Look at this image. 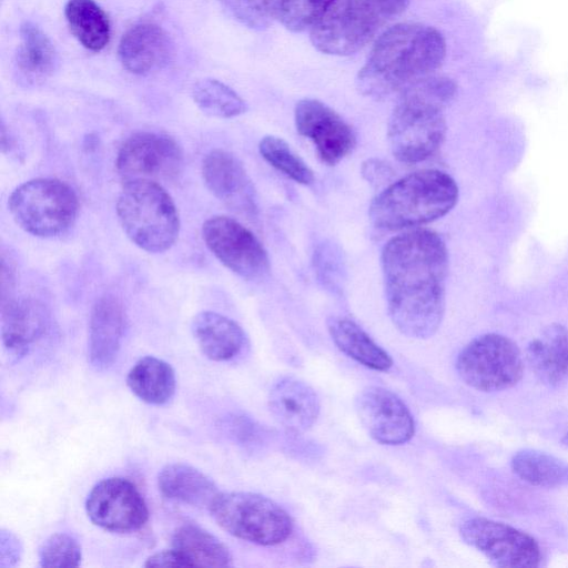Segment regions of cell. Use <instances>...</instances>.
Listing matches in <instances>:
<instances>
[{
	"label": "cell",
	"mask_w": 568,
	"mask_h": 568,
	"mask_svg": "<svg viewBox=\"0 0 568 568\" xmlns=\"http://www.w3.org/2000/svg\"><path fill=\"white\" fill-rule=\"evenodd\" d=\"M81 559L80 544L73 536L65 532L51 535L39 550L41 567H78Z\"/></svg>",
	"instance_id": "d6a6232c"
},
{
	"label": "cell",
	"mask_w": 568,
	"mask_h": 568,
	"mask_svg": "<svg viewBox=\"0 0 568 568\" xmlns=\"http://www.w3.org/2000/svg\"><path fill=\"white\" fill-rule=\"evenodd\" d=\"M409 0H336L310 30L313 45L332 55H348L365 47Z\"/></svg>",
	"instance_id": "8992f818"
},
{
	"label": "cell",
	"mask_w": 568,
	"mask_h": 568,
	"mask_svg": "<svg viewBox=\"0 0 568 568\" xmlns=\"http://www.w3.org/2000/svg\"><path fill=\"white\" fill-rule=\"evenodd\" d=\"M327 329L336 346L359 364L382 372L392 367L393 359L388 353L352 320L331 317Z\"/></svg>",
	"instance_id": "4316f807"
},
{
	"label": "cell",
	"mask_w": 568,
	"mask_h": 568,
	"mask_svg": "<svg viewBox=\"0 0 568 568\" xmlns=\"http://www.w3.org/2000/svg\"><path fill=\"white\" fill-rule=\"evenodd\" d=\"M445 54L446 42L437 29L412 22L393 26L376 40L357 74V89L374 99L400 93L434 74Z\"/></svg>",
	"instance_id": "7a4b0ae2"
},
{
	"label": "cell",
	"mask_w": 568,
	"mask_h": 568,
	"mask_svg": "<svg viewBox=\"0 0 568 568\" xmlns=\"http://www.w3.org/2000/svg\"><path fill=\"white\" fill-rule=\"evenodd\" d=\"M126 385L142 402L163 405L175 393V372L168 362L154 356H144L129 371Z\"/></svg>",
	"instance_id": "484cf974"
},
{
	"label": "cell",
	"mask_w": 568,
	"mask_h": 568,
	"mask_svg": "<svg viewBox=\"0 0 568 568\" xmlns=\"http://www.w3.org/2000/svg\"><path fill=\"white\" fill-rule=\"evenodd\" d=\"M456 369L468 386L498 392L521 379L524 363L518 346L510 338L488 333L474 338L460 351Z\"/></svg>",
	"instance_id": "9c48e42d"
},
{
	"label": "cell",
	"mask_w": 568,
	"mask_h": 568,
	"mask_svg": "<svg viewBox=\"0 0 568 568\" xmlns=\"http://www.w3.org/2000/svg\"><path fill=\"white\" fill-rule=\"evenodd\" d=\"M381 265L388 315L396 328L412 338H428L445 312L448 252L430 230L407 231L383 247Z\"/></svg>",
	"instance_id": "6da1fadb"
},
{
	"label": "cell",
	"mask_w": 568,
	"mask_h": 568,
	"mask_svg": "<svg viewBox=\"0 0 568 568\" xmlns=\"http://www.w3.org/2000/svg\"><path fill=\"white\" fill-rule=\"evenodd\" d=\"M89 519L98 527L118 534L136 531L149 519L145 500L133 483L109 477L93 486L85 500Z\"/></svg>",
	"instance_id": "4fadbf2b"
},
{
	"label": "cell",
	"mask_w": 568,
	"mask_h": 568,
	"mask_svg": "<svg viewBox=\"0 0 568 568\" xmlns=\"http://www.w3.org/2000/svg\"><path fill=\"white\" fill-rule=\"evenodd\" d=\"M84 148L94 149L98 145V139L90 134L88 138L84 139Z\"/></svg>",
	"instance_id": "f35d334b"
},
{
	"label": "cell",
	"mask_w": 568,
	"mask_h": 568,
	"mask_svg": "<svg viewBox=\"0 0 568 568\" xmlns=\"http://www.w3.org/2000/svg\"><path fill=\"white\" fill-rule=\"evenodd\" d=\"M361 423L371 437L385 445L407 443L415 433V422L408 407L393 392L367 387L356 398Z\"/></svg>",
	"instance_id": "9a60e30c"
},
{
	"label": "cell",
	"mask_w": 568,
	"mask_h": 568,
	"mask_svg": "<svg viewBox=\"0 0 568 568\" xmlns=\"http://www.w3.org/2000/svg\"><path fill=\"white\" fill-rule=\"evenodd\" d=\"M9 211L27 233L52 237L74 223L79 200L74 190L58 179L39 178L19 185L9 196Z\"/></svg>",
	"instance_id": "ba28073f"
},
{
	"label": "cell",
	"mask_w": 568,
	"mask_h": 568,
	"mask_svg": "<svg viewBox=\"0 0 568 568\" xmlns=\"http://www.w3.org/2000/svg\"><path fill=\"white\" fill-rule=\"evenodd\" d=\"M456 83L430 74L399 93L387 126L393 155L408 164L433 156L445 141L444 109L455 98Z\"/></svg>",
	"instance_id": "3957f363"
},
{
	"label": "cell",
	"mask_w": 568,
	"mask_h": 568,
	"mask_svg": "<svg viewBox=\"0 0 568 568\" xmlns=\"http://www.w3.org/2000/svg\"><path fill=\"white\" fill-rule=\"evenodd\" d=\"M18 146L14 138L11 133L6 129L4 123H1V151L4 154H10L17 151Z\"/></svg>",
	"instance_id": "74e56055"
},
{
	"label": "cell",
	"mask_w": 568,
	"mask_h": 568,
	"mask_svg": "<svg viewBox=\"0 0 568 568\" xmlns=\"http://www.w3.org/2000/svg\"><path fill=\"white\" fill-rule=\"evenodd\" d=\"M191 329L201 352L214 362L234 358L246 343L245 333L236 322L212 311L196 314Z\"/></svg>",
	"instance_id": "7402d4cb"
},
{
	"label": "cell",
	"mask_w": 568,
	"mask_h": 568,
	"mask_svg": "<svg viewBox=\"0 0 568 568\" xmlns=\"http://www.w3.org/2000/svg\"><path fill=\"white\" fill-rule=\"evenodd\" d=\"M459 532L466 544L484 554L497 567L534 568L540 564L538 542L507 524L474 517L462 524Z\"/></svg>",
	"instance_id": "8fae6325"
},
{
	"label": "cell",
	"mask_w": 568,
	"mask_h": 568,
	"mask_svg": "<svg viewBox=\"0 0 568 568\" xmlns=\"http://www.w3.org/2000/svg\"><path fill=\"white\" fill-rule=\"evenodd\" d=\"M126 327V314L122 302L111 294L99 297L89 322L88 355L98 369L109 367L119 353Z\"/></svg>",
	"instance_id": "e0dca14e"
},
{
	"label": "cell",
	"mask_w": 568,
	"mask_h": 568,
	"mask_svg": "<svg viewBox=\"0 0 568 568\" xmlns=\"http://www.w3.org/2000/svg\"><path fill=\"white\" fill-rule=\"evenodd\" d=\"M268 406L275 420L294 434L308 430L320 414V400L314 389L294 377H283L274 383Z\"/></svg>",
	"instance_id": "ac0fdd59"
},
{
	"label": "cell",
	"mask_w": 568,
	"mask_h": 568,
	"mask_svg": "<svg viewBox=\"0 0 568 568\" xmlns=\"http://www.w3.org/2000/svg\"><path fill=\"white\" fill-rule=\"evenodd\" d=\"M296 130L311 140L320 159L335 165L348 155L356 143L352 128L325 103L316 99L297 102L294 112Z\"/></svg>",
	"instance_id": "5bb4252c"
},
{
	"label": "cell",
	"mask_w": 568,
	"mask_h": 568,
	"mask_svg": "<svg viewBox=\"0 0 568 568\" xmlns=\"http://www.w3.org/2000/svg\"><path fill=\"white\" fill-rule=\"evenodd\" d=\"M209 510L223 530L261 546L278 545L293 530L288 513L271 498L255 493H220Z\"/></svg>",
	"instance_id": "52a82bcc"
},
{
	"label": "cell",
	"mask_w": 568,
	"mask_h": 568,
	"mask_svg": "<svg viewBox=\"0 0 568 568\" xmlns=\"http://www.w3.org/2000/svg\"><path fill=\"white\" fill-rule=\"evenodd\" d=\"M336 0H276L275 16L288 30L312 29Z\"/></svg>",
	"instance_id": "1f68e13d"
},
{
	"label": "cell",
	"mask_w": 568,
	"mask_h": 568,
	"mask_svg": "<svg viewBox=\"0 0 568 568\" xmlns=\"http://www.w3.org/2000/svg\"><path fill=\"white\" fill-rule=\"evenodd\" d=\"M115 166L123 182L168 181L178 176L183 153L175 140L155 132H138L121 145Z\"/></svg>",
	"instance_id": "7c38bea8"
},
{
	"label": "cell",
	"mask_w": 568,
	"mask_h": 568,
	"mask_svg": "<svg viewBox=\"0 0 568 568\" xmlns=\"http://www.w3.org/2000/svg\"><path fill=\"white\" fill-rule=\"evenodd\" d=\"M258 151L267 163L295 182L303 185L314 182V173L311 168L283 139L266 135L260 141Z\"/></svg>",
	"instance_id": "4dcf8cb0"
},
{
	"label": "cell",
	"mask_w": 568,
	"mask_h": 568,
	"mask_svg": "<svg viewBox=\"0 0 568 568\" xmlns=\"http://www.w3.org/2000/svg\"><path fill=\"white\" fill-rule=\"evenodd\" d=\"M510 467L518 478L532 486H568V464L547 453L519 450L513 456Z\"/></svg>",
	"instance_id": "f1b7e54d"
},
{
	"label": "cell",
	"mask_w": 568,
	"mask_h": 568,
	"mask_svg": "<svg viewBox=\"0 0 568 568\" xmlns=\"http://www.w3.org/2000/svg\"><path fill=\"white\" fill-rule=\"evenodd\" d=\"M116 214L126 236L149 253L169 250L179 236L176 206L159 182H125L116 202Z\"/></svg>",
	"instance_id": "5b68a950"
},
{
	"label": "cell",
	"mask_w": 568,
	"mask_h": 568,
	"mask_svg": "<svg viewBox=\"0 0 568 568\" xmlns=\"http://www.w3.org/2000/svg\"><path fill=\"white\" fill-rule=\"evenodd\" d=\"M207 248L230 271L245 280H260L270 271V258L258 239L236 220L216 215L203 223Z\"/></svg>",
	"instance_id": "30bf717a"
},
{
	"label": "cell",
	"mask_w": 568,
	"mask_h": 568,
	"mask_svg": "<svg viewBox=\"0 0 568 568\" xmlns=\"http://www.w3.org/2000/svg\"><path fill=\"white\" fill-rule=\"evenodd\" d=\"M47 327L48 313L39 301L11 297L1 302L2 342L14 356L26 355Z\"/></svg>",
	"instance_id": "ffe728a7"
},
{
	"label": "cell",
	"mask_w": 568,
	"mask_h": 568,
	"mask_svg": "<svg viewBox=\"0 0 568 568\" xmlns=\"http://www.w3.org/2000/svg\"><path fill=\"white\" fill-rule=\"evenodd\" d=\"M158 487L164 497L193 507L210 508L220 494L209 476L184 463L165 465L158 475Z\"/></svg>",
	"instance_id": "cb8c5ba5"
},
{
	"label": "cell",
	"mask_w": 568,
	"mask_h": 568,
	"mask_svg": "<svg viewBox=\"0 0 568 568\" xmlns=\"http://www.w3.org/2000/svg\"><path fill=\"white\" fill-rule=\"evenodd\" d=\"M202 176L209 191L231 209L250 216L257 213L253 184L232 153L222 149L210 151L202 162Z\"/></svg>",
	"instance_id": "2e32d148"
},
{
	"label": "cell",
	"mask_w": 568,
	"mask_h": 568,
	"mask_svg": "<svg viewBox=\"0 0 568 568\" xmlns=\"http://www.w3.org/2000/svg\"><path fill=\"white\" fill-rule=\"evenodd\" d=\"M172 52V43L159 24L140 22L126 30L119 43V58L125 70L144 75L162 68Z\"/></svg>",
	"instance_id": "d6986e66"
},
{
	"label": "cell",
	"mask_w": 568,
	"mask_h": 568,
	"mask_svg": "<svg viewBox=\"0 0 568 568\" xmlns=\"http://www.w3.org/2000/svg\"><path fill=\"white\" fill-rule=\"evenodd\" d=\"M145 567H184L183 560L173 549H164L151 555L144 562Z\"/></svg>",
	"instance_id": "8d00e7d4"
},
{
	"label": "cell",
	"mask_w": 568,
	"mask_h": 568,
	"mask_svg": "<svg viewBox=\"0 0 568 568\" xmlns=\"http://www.w3.org/2000/svg\"><path fill=\"white\" fill-rule=\"evenodd\" d=\"M57 63V51L48 36L32 22H24L14 60L19 82L27 87L41 84L53 74Z\"/></svg>",
	"instance_id": "603a6c76"
},
{
	"label": "cell",
	"mask_w": 568,
	"mask_h": 568,
	"mask_svg": "<svg viewBox=\"0 0 568 568\" xmlns=\"http://www.w3.org/2000/svg\"><path fill=\"white\" fill-rule=\"evenodd\" d=\"M192 98L203 113L214 118H234L247 110L245 101L216 79L197 81L192 89Z\"/></svg>",
	"instance_id": "f546056e"
},
{
	"label": "cell",
	"mask_w": 568,
	"mask_h": 568,
	"mask_svg": "<svg viewBox=\"0 0 568 568\" xmlns=\"http://www.w3.org/2000/svg\"><path fill=\"white\" fill-rule=\"evenodd\" d=\"M361 172L363 178L375 186L389 181L394 174L392 166L379 159H368L363 162Z\"/></svg>",
	"instance_id": "d590c367"
},
{
	"label": "cell",
	"mask_w": 568,
	"mask_h": 568,
	"mask_svg": "<svg viewBox=\"0 0 568 568\" xmlns=\"http://www.w3.org/2000/svg\"><path fill=\"white\" fill-rule=\"evenodd\" d=\"M314 267L324 286L332 291L342 288L344 263L341 252L332 243H323L316 248Z\"/></svg>",
	"instance_id": "e575fe53"
},
{
	"label": "cell",
	"mask_w": 568,
	"mask_h": 568,
	"mask_svg": "<svg viewBox=\"0 0 568 568\" xmlns=\"http://www.w3.org/2000/svg\"><path fill=\"white\" fill-rule=\"evenodd\" d=\"M172 548L183 560L184 567L232 566L229 548L216 536L195 524H183L174 531Z\"/></svg>",
	"instance_id": "d4e9b609"
},
{
	"label": "cell",
	"mask_w": 568,
	"mask_h": 568,
	"mask_svg": "<svg viewBox=\"0 0 568 568\" xmlns=\"http://www.w3.org/2000/svg\"><path fill=\"white\" fill-rule=\"evenodd\" d=\"M561 443L564 446L568 447V433L564 436V438L561 439Z\"/></svg>",
	"instance_id": "ab89813d"
},
{
	"label": "cell",
	"mask_w": 568,
	"mask_h": 568,
	"mask_svg": "<svg viewBox=\"0 0 568 568\" xmlns=\"http://www.w3.org/2000/svg\"><path fill=\"white\" fill-rule=\"evenodd\" d=\"M226 12L252 29L266 28L275 17V0H220Z\"/></svg>",
	"instance_id": "836d02e7"
},
{
	"label": "cell",
	"mask_w": 568,
	"mask_h": 568,
	"mask_svg": "<svg viewBox=\"0 0 568 568\" xmlns=\"http://www.w3.org/2000/svg\"><path fill=\"white\" fill-rule=\"evenodd\" d=\"M526 359L542 384L559 385L568 373V328L552 323L527 346Z\"/></svg>",
	"instance_id": "44dd1931"
},
{
	"label": "cell",
	"mask_w": 568,
	"mask_h": 568,
	"mask_svg": "<svg viewBox=\"0 0 568 568\" xmlns=\"http://www.w3.org/2000/svg\"><path fill=\"white\" fill-rule=\"evenodd\" d=\"M64 16L72 34L90 51H101L110 41L106 13L94 0H68Z\"/></svg>",
	"instance_id": "83f0119b"
},
{
	"label": "cell",
	"mask_w": 568,
	"mask_h": 568,
	"mask_svg": "<svg viewBox=\"0 0 568 568\" xmlns=\"http://www.w3.org/2000/svg\"><path fill=\"white\" fill-rule=\"evenodd\" d=\"M458 186L436 169L410 173L378 193L369 205V219L379 230L397 231L433 222L458 201Z\"/></svg>",
	"instance_id": "277c9868"
}]
</instances>
